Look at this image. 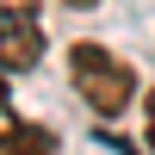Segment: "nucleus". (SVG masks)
Listing matches in <instances>:
<instances>
[{
    "mask_svg": "<svg viewBox=\"0 0 155 155\" xmlns=\"http://www.w3.org/2000/svg\"><path fill=\"white\" fill-rule=\"evenodd\" d=\"M68 81L99 118H124L137 99V68L124 56H112L106 44H74L68 50Z\"/></svg>",
    "mask_w": 155,
    "mask_h": 155,
    "instance_id": "nucleus-1",
    "label": "nucleus"
},
{
    "mask_svg": "<svg viewBox=\"0 0 155 155\" xmlns=\"http://www.w3.org/2000/svg\"><path fill=\"white\" fill-rule=\"evenodd\" d=\"M44 62V0H0V68L25 74Z\"/></svg>",
    "mask_w": 155,
    "mask_h": 155,
    "instance_id": "nucleus-2",
    "label": "nucleus"
},
{
    "mask_svg": "<svg viewBox=\"0 0 155 155\" xmlns=\"http://www.w3.org/2000/svg\"><path fill=\"white\" fill-rule=\"evenodd\" d=\"M0 155H56V137H50L44 124H19V137H12Z\"/></svg>",
    "mask_w": 155,
    "mask_h": 155,
    "instance_id": "nucleus-3",
    "label": "nucleus"
},
{
    "mask_svg": "<svg viewBox=\"0 0 155 155\" xmlns=\"http://www.w3.org/2000/svg\"><path fill=\"white\" fill-rule=\"evenodd\" d=\"M19 137V112H12V87H6V68H0V149Z\"/></svg>",
    "mask_w": 155,
    "mask_h": 155,
    "instance_id": "nucleus-4",
    "label": "nucleus"
},
{
    "mask_svg": "<svg viewBox=\"0 0 155 155\" xmlns=\"http://www.w3.org/2000/svg\"><path fill=\"white\" fill-rule=\"evenodd\" d=\"M143 137H149V149H155V87H149V99H143Z\"/></svg>",
    "mask_w": 155,
    "mask_h": 155,
    "instance_id": "nucleus-5",
    "label": "nucleus"
},
{
    "mask_svg": "<svg viewBox=\"0 0 155 155\" xmlns=\"http://www.w3.org/2000/svg\"><path fill=\"white\" fill-rule=\"evenodd\" d=\"M68 6H74V12H87V6H99V0H68Z\"/></svg>",
    "mask_w": 155,
    "mask_h": 155,
    "instance_id": "nucleus-6",
    "label": "nucleus"
}]
</instances>
